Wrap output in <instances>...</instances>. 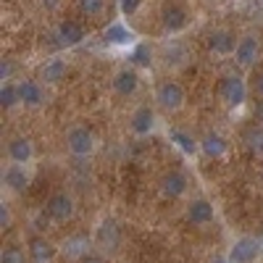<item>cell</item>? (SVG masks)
<instances>
[{
	"label": "cell",
	"mask_w": 263,
	"mask_h": 263,
	"mask_svg": "<svg viewBox=\"0 0 263 263\" xmlns=\"http://www.w3.org/2000/svg\"><path fill=\"white\" fill-rule=\"evenodd\" d=\"M66 147H69L71 156L84 158L95 150V135L87 126H71L66 132Z\"/></svg>",
	"instance_id": "obj_3"
},
{
	"label": "cell",
	"mask_w": 263,
	"mask_h": 263,
	"mask_svg": "<svg viewBox=\"0 0 263 263\" xmlns=\"http://www.w3.org/2000/svg\"><path fill=\"white\" fill-rule=\"evenodd\" d=\"M42 6H45L48 11H53V8H58V6H61V0H42Z\"/></svg>",
	"instance_id": "obj_34"
},
{
	"label": "cell",
	"mask_w": 263,
	"mask_h": 263,
	"mask_svg": "<svg viewBox=\"0 0 263 263\" xmlns=\"http://www.w3.org/2000/svg\"><path fill=\"white\" fill-rule=\"evenodd\" d=\"M66 74H69V66H66L63 58H50L45 66L40 69V79L45 84H58L66 79Z\"/></svg>",
	"instance_id": "obj_21"
},
{
	"label": "cell",
	"mask_w": 263,
	"mask_h": 263,
	"mask_svg": "<svg viewBox=\"0 0 263 263\" xmlns=\"http://www.w3.org/2000/svg\"><path fill=\"white\" fill-rule=\"evenodd\" d=\"M95 245L103 253H114L121 245V229L116 224V218H103V224L95 232Z\"/></svg>",
	"instance_id": "obj_5"
},
{
	"label": "cell",
	"mask_w": 263,
	"mask_h": 263,
	"mask_svg": "<svg viewBox=\"0 0 263 263\" xmlns=\"http://www.w3.org/2000/svg\"><path fill=\"white\" fill-rule=\"evenodd\" d=\"M79 263H105V258L103 255H95V253H87Z\"/></svg>",
	"instance_id": "obj_32"
},
{
	"label": "cell",
	"mask_w": 263,
	"mask_h": 263,
	"mask_svg": "<svg viewBox=\"0 0 263 263\" xmlns=\"http://www.w3.org/2000/svg\"><path fill=\"white\" fill-rule=\"evenodd\" d=\"M90 248H92L90 234H82V232H79V234H71V237H66L63 245H61L63 255L71 258V260H82L87 253H90Z\"/></svg>",
	"instance_id": "obj_12"
},
{
	"label": "cell",
	"mask_w": 263,
	"mask_h": 263,
	"mask_svg": "<svg viewBox=\"0 0 263 263\" xmlns=\"http://www.w3.org/2000/svg\"><path fill=\"white\" fill-rule=\"evenodd\" d=\"M218 263H227V260H218Z\"/></svg>",
	"instance_id": "obj_35"
},
{
	"label": "cell",
	"mask_w": 263,
	"mask_h": 263,
	"mask_svg": "<svg viewBox=\"0 0 263 263\" xmlns=\"http://www.w3.org/2000/svg\"><path fill=\"white\" fill-rule=\"evenodd\" d=\"M156 100H158V105L163 108V111H179V108L184 105V100H187V92H184V87L179 82L166 79V82L158 84Z\"/></svg>",
	"instance_id": "obj_2"
},
{
	"label": "cell",
	"mask_w": 263,
	"mask_h": 263,
	"mask_svg": "<svg viewBox=\"0 0 263 263\" xmlns=\"http://www.w3.org/2000/svg\"><path fill=\"white\" fill-rule=\"evenodd\" d=\"M227 147H229L227 137L218 135V132H205V135L200 137V153H203L205 158H211V161L221 158L224 153H227Z\"/></svg>",
	"instance_id": "obj_14"
},
{
	"label": "cell",
	"mask_w": 263,
	"mask_h": 263,
	"mask_svg": "<svg viewBox=\"0 0 263 263\" xmlns=\"http://www.w3.org/2000/svg\"><path fill=\"white\" fill-rule=\"evenodd\" d=\"M187 218H190V224H195V227H205V224H211L216 218V211H213V205L205 200V197H197V200H192L187 205Z\"/></svg>",
	"instance_id": "obj_13"
},
{
	"label": "cell",
	"mask_w": 263,
	"mask_h": 263,
	"mask_svg": "<svg viewBox=\"0 0 263 263\" xmlns=\"http://www.w3.org/2000/svg\"><path fill=\"white\" fill-rule=\"evenodd\" d=\"M161 192H163V197H168V200H179V197L187 192V177L177 168L166 171L161 177Z\"/></svg>",
	"instance_id": "obj_7"
},
{
	"label": "cell",
	"mask_w": 263,
	"mask_h": 263,
	"mask_svg": "<svg viewBox=\"0 0 263 263\" xmlns=\"http://www.w3.org/2000/svg\"><path fill=\"white\" fill-rule=\"evenodd\" d=\"M32 156H34V145H32V140L29 137H13L11 142H8V158L13 161V163H29L32 161Z\"/></svg>",
	"instance_id": "obj_18"
},
{
	"label": "cell",
	"mask_w": 263,
	"mask_h": 263,
	"mask_svg": "<svg viewBox=\"0 0 263 263\" xmlns=\"http://www.w3.org/2000/svg\"><path fill=\"white\" fill-rule=\"evenodd\" d=\"M11 71H13V66H11L8 61H3V66H0V74H3V82H8V79H11Z\"/></svg>",
	"instance_id": "obj_33"
},
{
	"label": "cell",
	"mask_w": 263,
	"mask_h": 263,
	"mask_svg": "<svg viewBox=\"0 0 263 263\" xmlns=\"http://www.w3.org/2000/svg\"><path fill=\"white\" fill-rule=\"evenodd\" d=\"M55 258V245L45 237L29 239V263H50Z\"/></svg>",
	"instance_id": "obj_15"
},
{
	"label": "cell",
	"mask_w": 263,
	"mask_h": 263,
	"mask_svg": "<svg viewBox=\"0 0 263 263\" xmlns=\"http://www.w3.org/2000/svg\"><path fill=\"white\" fill-rule=\"evenodd\" d=\"M77 8L82 16H100L105 8V0H77Z\"/></svg>",
	"instance_id": "obj_26"
},
{
	"label": "cell",
	"mask_w": 263,
	"mask_h": 263,
	"mask_svg": "<svg viewBox=\"0 0 263 263\" xmlns=\"http://www.w3.org/2000/svg\"><path fill=\"white\" fill-rule=\"evenodd\" d=\"M18 95H21V103L29 105V108H37V105H42V100H45V90H42V84L34 82V79L18 82Z\"/></svg>",
	"instance_id": "obj_20"
},
{
	"label": "cell",
	"mask_w": 263,
	"mask_h": 263,
	"mask_svg": "<svg viewBox=\"0 0 263 263\" xmlns=\"http://www.w3.org/2000/svg\"><path fill=\"white\" fill-rule=\"evenodd\" d=\"M245 142L253 153H263V126H250L245 132Z\"/></svg>",
	"instance_id": "obj_27"
},
{
	"label": "cell",
	"mask_w": 263,
	"mask_h": 263,
	"mask_svg": "<svg viewBox=\"0 0 263 263\" xmlns=\"http://www.w3.org/2000/svg\"><path fill=\"white\" fill-rule=\"evenodd\" d=\"M260 250H263V245L258 242L255 237H239L237 242L232 245L229 255H227V263H255Z\"/></svg>",
	"instance_id": "obj_4"
},
{
	"label": "cell",
	"mask_w": 263,
	"mask_h": 263,
	"mask_svg": "<svg viewBox=\"0 0 263 263\" xmlns=\"http://www.w3.org/2000/svg\"><path fill=\"white\" fill-rule=\"evenodd\" d=\"M132 34L124 24H111L105 32H103V40H105V45H114V48H119V45H129L132 42Z\"/></svg>",
	"instance_id": "obj_22"
},
{
	"label": "cell",
	"mask_w": 263,
	"mask_h": 263,
	"mask_svg": "<svg viewBox=\"0 0 263 263\" xmlns=\"http://www.w3.org/2000/svg\"><path fill=\"white\" fill-rule=\"evenodd\" d=\"M111 84H114V92L119 98H132V95L140 90V77H137L135 69H121V71L114 74V82Z\"/></svg>",
	"instance_id": "obj_10"
},
{
	"label": "cell",
	"mask_w": 263,
	"mask_h": 263,
	"mask_svg": "<svg viewBox=\"0 0 263 263\" xmlns=\"http://www.w3.org/2000/svg\"><path fill=\"white\" fill-rule=\"evenodd\" d=\"M161 24H163V29L166 32H182L184 27H187V13H184V8H179V6H166L163 11H161Z\"/></svg>",
	"instance_id": "obj_16"
},
{
	"label": "cell",
	"mask_w": 263,
	"mask_h": 263,
	"mask_svg": "<svg viewBox=\"0 0 263 263\" xmlns=\"http://www.w3.org/2000/svg\"><path fill=\"white\" fill-rule=\"evenodd\" d=\"M150 58H153V50H150L147 42H137V45L132 48V55H129L132 66H137V69H147Z\"/></svg>",
	"instance_id": "obj_24"
},
{
	"label": "cell",
	"mask_w": 263,
	"mask_h": 263,
	"mask_svg": "<svg viewBox=\"0 0 263 263\" xmlns=\"http://www.w3.org/2000/svg\"><path fill=\"white\" fill-rule=\"evenodd\" d=\"M232 55H234V61L239 66H253L258 61V55H260V42L253 34H245L242 40L237 42V48H234Z\"/></svg>",
	"instance_id": "obj_11"
},
{
	"label": "cell",
	"mask_w": 263,
	"mask_h": 263,
	"mask_svg": "<svg viewBox=\"0 0 263 263\" xmlns=\"http://www.w3.org/2000/svg\"><path fill=\"white\" fill-rule=\"evenodd\" d=\"M0 227H11V211H8V205H3L0 208Z\"/></svg>",
	"instance_id": "obj_31"
},
{
	"label": "cell",
	"mask_w": 263,
	"mask_h": 263,
	"mask_svg": "<svg viewBox=\"0 0 263 263\" xmlns=\"http://www.w3.org/2000/svg\"><path fill=\"white\" fill-rule=\"evenodd\" d=\"M55 37H58V45L74 48V45H79V42L84 40V27L79 24V21H74V18H66V21H61V24L55 27Z\"/></svg>",
	"instance_id": "obj_8"
},
{
	"label": "cell",
	"mask_w": 263,
	"mask_h": 263,
	"mask_svg": "<svg viewBox=\"0 0 263 263\" xmlns=\"http://www.w3.org/2000/svg\"><path fill=\"white\" fill-rule=\"evenodd\" d=\"M171 142L177 145L184 156H195V150H200V142H195L184 129H171Z\"/></svg>",
	"instance_id": "obj_23"
},
{
	"label": "cell",
	"mask_w": 263,
	"mask_h": 263,
	"mask_svg": "<svg viewBox=\"0 0 263 263\" xmlns=\"http://www.w3.org/2000/svg\"><path fill=\"white\" fill-rule=\"evenodd\" d=\"M21 103V95H18V84H11V82H3V90H0V105L11 111L13 105Z\"/></svg>",
	"instance_id": "obj_25"
},
{
	"label": "cell",
	"mask_w": 263,
	"mask_h": 263,
	"mask_svg": "<svg viewBox=\"0 0 263 263\" xmlns=\"http://www.w3.org/2000/svg\"><path fill=\"white\" fill-rule=\"evenodd\" d=\"M0 263H27V255L16 245H6L3 253H0Z\"/></svg>",
	"instance_id": "obj_28"
},
{
	"label": "cell",
	"mask_w": 263,
	"mask_h": 263,
	"mask_svg": "<svg viewBox=\"0 0 263 263\" xmlns=\"http://www.w3.org/2000/svg\"><path fill=\"white\" fill-rule=\"evenodd\" d=\"M234 48H237V42H234L232 32L216 29V32L208 34V50H211V53H216V55H229V53H234Z\"/></svg>",
	"instance_id": "obj_17"
},
{
	"label": "cell",
	"mask_w": 263,
	"mask_h": 263,
	"mask_svg": "<svg viewBox=\"0 0 263 263\" xmlns=\"http://www.w3.org/2000/svg\"><path fill=\"white\" fill-rule=\"evenodd\" d=\"M216 92L224 100V105H229V108H239L248 100V87H245L242 77H237V74H224L218 79Z\"/></svg>",
	"instance_id": "obj_1"
},
{
	"label": "cell",
	"mask_w": 263,
	"mask_h": 263,
	"mask_svg": "<svg viewBox=\"0 0 263 263\" xmlns=\"http://www.w3.org/2000/svg\"><path fill=\"white\" fill-rule=\"evenodd\" d=\"M3 184H6L11 192L27 190V184H29V171L21 166V163H11V166L3 171Z\"/></svg>",
	"instance_id": "obj_19"
},
{
	"label": "cell",
	"mask_w": 263,
	"mask_h": 263,
	"mask_svg": "<svg viewBox=\"0 0 263 263\" xmlns=\"http://www.w3.org/2000/svg\"><path fill=\"white\" fill-rule=\"evenodd\" d=\"M119 6H121V13L124 16H135L142 6V0H119Z\"/></svg>",
	"instance_id": "obj_29"
},
{
	"label": "cell",
	"mask_w": 263,
	"mask_h": 263,
	"mask_svg": "<svg viewBox=\"0 0 263 263\" xmlns=\"http://www.w3.org/2000/svg\"><path fill=\"white\" fill-rule=\"evenodd\" d=\"M253 90H255L258 98H263V71L255 74V79H253Z\"/></svg>",
	"instance_id": "obj_30"
},
{
	"label": "cell",
	"mask_w": 263,
	"mask_h": 263,
	"mask_svg": "<svg viewBox=\"0 0 263 263\" xmlns=\"http://www.w3.org/2000/svg\"><path fill=\"white\" fill-rule=\"evenodd\" d=\"M129 129L135 132L137 137L150 135V132L156 129V111H153L150 105H140L137 111L132 114V119H129Z\"/></svg>",
	"instance_id": "obj_9"
},
{
	"label": "cell",
	"mask_w": 263,
	"mask_h": 263,
	"mask_svg": "<svg viewBox=\"0 0 263 263\" xmlns=\"http://www.w3.org/2000/svg\"><path fill=\"white\" fill-rule=\"evenodd\" d=\"M45 213L53 218V221H69L74 216V197L69 192H55L48 197L45 203Z\"/></svg>",
	"instance_id": "obj_6"
}]
</instances>
